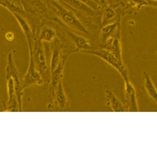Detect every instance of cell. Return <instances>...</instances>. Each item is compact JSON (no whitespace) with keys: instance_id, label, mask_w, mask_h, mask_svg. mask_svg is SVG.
<instances>
[{"instance_id":"1","label":"cell","mask_w":157,"mask_h":157,"mask_svg":"<svg viewBox=\"0 0 157 157\" xmlns=\"http://www.w3.org/2000/svg\"><path fill=\"white\" fill-rule=\"evenodd\" d=\"M49 3L59 18L70 29L83 34H89L88 30L84 25L71 11H69L55 0H50Z\"/></svg>"},{"instance_id":"2","label":"cell","mask_w":157,"mask_h":157,"mask_svg":"<svg viewBox=\"0 0 157 157\" xmlns=\"http://www.w3.org/2000/svg\"><path fill=\"white\" fill-rule=\"evenodd\" d=\"M81 52L95 56L103 60L111 66L115 68L123 78L124 80L129 78L128 72L127 68L123 60H120L116 56L105 49L97 50H89L82 51Z\"/></svg>"},{"instance_id":"3","label":"cell","mask_w":157,"mask_h":157,"mask_svg":"<svg viewBox=\"0 0 157 157\" xmlns=\"http://www.w3.org/2000/svg\"><path fill=\"white\" fill-rule=\"evenodd\" d=\"M29 56H32L36 69L41 74L45 80V78L49 80L50 72L48 71V66L47 61L46 55L43 42L35 38L32 52H29Z\"/></svg>"},{"instance_id":"4","label":"cell","mask_w":157,"mask_h":157,"mask_svg":"<svg viewBox=\"0 0 157 157\" xmlns=\"http://www.w3.org/2000/svg\"><path fill=\"white\" fill-rule=\"evenodd\" d=\"M12 78L14 83L15 89L18 99L20 112L23 109V89L22 88V78L15 64L13 54L11 52L8 54L7 57V65L6 67V79Z\"/></svg>"},{"instance_id":"5","label":"cell","mask_w":157,"mask_h":157,"mask_svg":"<svg viewBox=\"0 0 157 157\" xmlns=\"http://www.w3.org/2000/svg\"><path fill=\"white\" fill-rule=\"evenodd\" d=\"M45 80L39 73L34 63L32 56H29V63L26 73L22 78V88H26L33 86H41Z\"/></svg>"},{"instance_id":"6","label":"cell","mask_w":157,"mask_h":157,"mask_svg":"<svg viewBox=\"0 0 157 157\" xmlns=\"http://www.w3.org/2000/svg\"><path fill=\"white\" fill-rule=\"evenodd\" d=\"M124 81L126 111V112H138L137 95L135 88L130 82L129 78L125 79Z\"/></svg>"},{"instance_id":"7","label":"cell","mask_w":157,"mask_h":157,"mask_svg":"<svg viewBox=\"0 0 157 157\" xmlns=\"http://www.w3.org/2000/svg\"><path fill=\"white\" fill-rule=\"evenodd\" d=\"M69 55V54H68L63 55L57 68L50 73V84L49 88V97L54 98V93L56 87L59 83V81L63 79L64 66Z\"/></svg>"},{"instance_id":"8","label":"cell","mask_w":157,"mask_h":157,"mask_svg":"<svg viewBox=\"0 0 157 157\" xmlns=\"http://www.w3.org/2000/svg\"><path fill=\"white\" fill-rule=\"evenodd\" d=\"M6 81L9 99L7 103L4 104V111L20 112V106L15 89L14 81L12 78H8Z\"/></svg>"},{"instance_id":"9","label":"cell","mask_w":157,"mask_h":157,"mask_svg":"<svg viewBox=\"0 0 157 157\" xmlns=\"http://www.w3.org/2000/svg\"><path fill=\"white\" fill-rule=\"evenodd\" d=\"M11 13L14 16L15 18H16L20 25V27L21 28V30L25 35V37L27 40V44L29 46V52H32L35 38L34 37L33 33L30 28V25H29L27 21L25 20V17L15 13Z\"/></svg>"},{"instance_id":"10","label":"cell","mask_w":157,"mask_h":157,"mask_svg":"<svg viewBox=\"0 0 157 157\" xmlns=\"http://www.w3.org/2000/svg\"><path fill=\"white\" fill-rule=\"evenodd\" d=\"M52 43V49L49 64V71L50 73L57 68L63 55L62 53L63 45L59 39L56 37Z\"/></svg>"},{"instance_id":"11","label":"cell","mask_w":157,"mask_h":157,"mask_svg":"<svg viewBox=\"0 0 157 157\" xmlns=\"http://www.w3.org/2000/svg\"><path fill=\"white\" fill-rule=\"evenodd\" d=\"M66 33L68 36L75 44L76 47L75 50H73L72 52H81L84 50L90 49L91 45V41H90V40L83 36L75 34V33L69 29L66 30Z\"/></svg>"},{"instance_id":"12","label":"cell","mask_w":157,"mask_h":157,"mask_svg":"<svg viewBox=\"0 0 157 157\" xmlns=\"http://www.w3.org/2000/svg\"><path fill=\"white\" fill-rule=\"evenodd\" d=\"M105 93L107 104L112 109L113 111L116 112H126L125 105L121 103L109 88L106 89Z\"/></svg>"},{"instance_id":"13","label":"cell","mask_w":157,"mask_h":157,"mask_svg":"<svg viewBox=\"0 0 157 157\" xmlns=\"http://www.w3.org/2000/svg\"><path fill=\"white\" fill-rule=\"evenodd\" d=\"M103 48L109 50L120 60H123L121 42L119 37L116 36L109 38L103 44Z\"/></svg>"},{"instance_id":"14","label":"cell","mask_w":157,"mask_h":157,"mask_svg":"<svg viewBox=\"0 0 157 157\" xmlns=\"http://www.w3.org/2000/svg\"><path fill=\"white\" fill-rule=\"evenodd\" d=\"M54 98L56 103L59 107L61 109H66L68 104V101L63 86V79L59 81L56 87Z\"/></svg>"},{"instance_id":"15","label":"cell","mask_w":157,"mask_h":157,"mask_svg":"<svg viewBox=\"0 0 157 157\" xmlns=\"http://www.w3.org/2000/svg\"><path fill=\"white\" fill-rule=\"evenodd\" d=\"M3 7H6L11 13L25 16V11L21 0H3Z\"/></svg>"},{"instance_id":"16","label":"cell","mask_w":157,"mask_h":157,"mask_svg":"<svg viewBox=\"0 0 157 157\" xmlns=\"http://www.w3.org/2000/svg\"><path fill=\"white\" fill-rule=\"evenodd\" d=\"M68 6L85 14H93L94 10L80 0H63Z\"/></svg>"},{"instance_id":"17","label":"cell","mask_w":157,"mask_h":157,"mask_svg":"<svg viewBox=\"0 0 157 157\" xmlns=\"http://www.w3.org/2000/svg\"><path fill=\"white\" fill-rule=\"evenodd\" d=\"M118 26L117 21L111 23L106 25L103 26L101 29V37L102 44H103L107 41L108 39L113 37Z\"/></svg>"},{"instance_id":"18","label":"cell","mask_w":157,"mask_h":157,"mask_svg":"<svg viewBox=\"0 0 157 157\" xmlns=\"http://www.w3.org/2000/svg\"><path fill=\"white\" fill-rule=\"evenodd\" d=\"M144 78V86L145 90L149 97L154 101V102L157 101V91L154 83L147 72L144 71L143 73Z\"/></svg>"},{"instance_id":"19","label":"cell","mask_w":157,"mask_h":157,"mask_svg":"<svg viewBox=\"0 0 157 157\" xmlns=\"http://www.w3.org/2000/svg\"><path fill=\"white\" fill-rule=\"evenodd\" d=\"M57 37V33L53 28L49 26L43 27L39 33L38 38L42 42H52Z\"/></svg>"},{"instance_id":"20","label":"cell","mask_w":157,"mask_h":157,"mask_svg":"<svg viewBox=\"0 0 157 157\" xmlns=\"http://www.w3.org/2000/svg\"><path fill=\"white\" fill-rule=\"evenodd\" d=\"M115 16V12L111 8H106L104 11L103 15V26L109 24V21L113 19Z\"/></svg>"},{"instance_id":"21","label":"cell","mask_w":157,"mask_h":157,"mask_svg":"<svg viewBox=\"0 0 157 157\" xmlns=\"http://www.w3.org/2000/svg\"><path fill=\"white\" fill-rule=\"evenodd\" d=\"M80 1L86 4V5L89 6L94 10L97 9L98 7V5L95 0H80Z\"/></svg>"},{"instance_id":"22","label":"cell","mask_w":157,"mask_h":157,"mask_svg":"<svg viewBox=\"0 0 157 157\" xmlns=\"http://www.w3.org/2000/svg\"><path fill=\"white\" fill-rule=\"evenodd\" d=\"M33 5H34V7H35V9L39 12H43L46 10V7L44 5V4L38 1H36L34 2Z\"/></svg>"},{"instance_id":"23","label":"cell","mask_w":157,"mask_h":157,"mask_svg":"<svg viewBox=\"0 0 157 157\" xmlns=\"http://www.w3.org/2000/svg\"><path fill=\"white\" fill-rule=\"evenodd\" d=\"M132 2L135 4L138 7H140L143 6H147L148 4L145 0H130Z\"/></svg>"},{"instance_id":"24","label":"cell","mask_w":157,"mask_h":157,"mask_svg":"<svg viewBox=\"0 0 157 157\" xmlns=\"http://www.w3.org/2000/svg\"><path fill=\"white\" fill-rule=\"evenodd\" d=\"M6 39H7L8 41H12L14 39V35L12 32H7L6 33Z\"/></svg>"},{"instance_id":"25","label":"cell","mask_w":157,"mask_h":157,"mask_svg":"<svg viewBox=\"0 0 157 157\" xmlns=\"http://www.w3.org/2000/svg\"><path fill=\"white\" fill-rule=\"evenodd\" d=\"M55 1H61V0H55Z\"/></svg>"}]
</instances>
